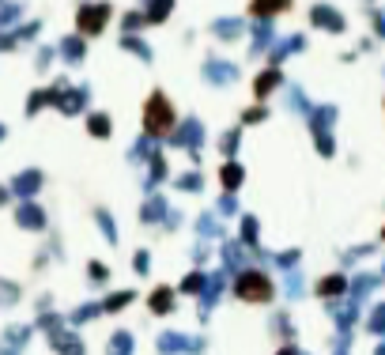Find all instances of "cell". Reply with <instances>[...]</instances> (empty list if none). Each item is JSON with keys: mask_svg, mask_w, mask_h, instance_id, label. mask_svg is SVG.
Returning <instances> with one entry per match:
<instances>
[{"mask_svg": "<svg viewBox=\"0 0 385 355\" xmlns=\"http://www.w3.org/2000/svg\"><path fill=\"white\" fill-rule=\"evenodd\" d=\"M223 186L238 189V186H242V170H238V166H223Z\"/></svg>", "mask_w": 385, "mask_h": 355, "instance_id": "cell-14", "label": "cell"}, {"mask_svg": "<svg viewBox=\"0 0 385 355\" xmlns=\"http://www.w3.org/2000/svg\"><path fill=\"white\" fill-rule=\"evenodd\" d=\"M276 87V72H269V76H261V80H257V91H261V95H264V91H272Z\"/></svg>", "mask_w": 385, "mask_h": 355, "instance_id": "cell-25", "label": "cell"}, {"mask_svg": "<svg viewBox=\"0 0 385 355\" xmlns=\"http://www.w3.org/2000/svg\"><path fill=\"white\" fill-rule=\"evenodd\" d=\"M374 355H385V344H378V351H374Z\"/></svg>", "mask_w": 385, "mask_h": 355, "instance_id": "cell-29", "label": "cell"}, {"mask_svg": "<svg viewBox=\"0 0 385 355\" xmlns=\"http://www.w3.org/2000/svg\"><path fill=\"white\" fill-rule=\"evenodd\" d=\"M132 269H136L140 276H144V272H148V269H151V254H148V249H140V254H136V257H132Z\"/></svg>", "mask_w": 385, "mask_h": 355, "instance_id": "cell-17", "label": "cell"}, {"mask_svg": "<svg viewBox=\"0 0 385 355\" xmlns=\"http://www.w3.org/2000/svg\"><path fill=\"white\" fill-rule=\"evenodd\" d=\"M234 295L242 302H269L272 299V280L257 269H246V272H238V280H234Z\"/></svg>", "mask_w": 385, "mask_h": 355, "instance_id": "cell-1", "label": "cell"}, {"mask_svg": "<svg viewBox=\"0 0 385 355\" xmlns=\"http://www.w3.org/2000/svg\"><path fill=\"white\" fill-rule=\"evenodd\" d=\"M163 212H166V204L159 201V196H151V201H148V208H144V212H140V219H148V223H155V219L163 216Z\"/></svg>", "mask_w": 385, "mask_h": 355, "instance_id": "cell-11", "label": "cell"}, {"mask_svg": "<svg viewBox=\"0 0 385 355\" xmlns=\"http://www.w3.org/2000/svg\"><path fill=\"white\" fill-rule=\"evenodd\" d=\"M201 186H204V181L196 178V174H185V178H178V189H189V193H193V189H201Z\"/></svg>", "mask_w": 385, "mask_h": 355, "instance_id": "cell-20", "label": "cell"}, {"mask_svg": "<svg viewBox=\"0 0 385 355\" xmlns=\"http://www.w3.org/2000/svg\"><path fill=\"white\" fill-rule=\"evenodd\" d=\"M95 314H99V306H79L72 314V321H87V318H95Z\"/></svg>", "mask_w": 385, "mask_h": 355, "instance_id": "cell-23", "label": "cell"}, {"mask_svg": "<svg viewBox=\"0 0 385 355\" xmlns=\"http://www.w3.org/2000/svg\"><path fill=\"white\" fill-rule=\"evenodd\" d=\"M374 287H378V276H355V284H351V302H355V306H359V302L370 295V291H374Z\"/></svg>", "mask_w": 385, "mask_h": 355, "instance_id": "cell-6", "label": "cell"}, {"mask_svg": "<svg viewBox=\"0 0 385 355\" xmlns=\"http://www.w3.org/2000/svg\"><path fill=\"white\" fill-rule=\"evenodd\" d=\"M344 291H348V280H344L340 272H333V276H325V280L317 284V295H321V299H329V302H333V299H340Z\"/></svg>", "mask_w": 385, "mask_h": 355, "instance_id": "cell-4", "label": "cell"}, {"mask_svg": "<svg viewBox=\"0 0 385 355\" xmlns=\"http://www.w3.org/2000/svg\"><path fill=\"white\" fill-rule=\"evenodd\" d=\"M57 344H61L64 355H84V344H79V340H72V336H57Z\"/></svg>", "mask_w": 385, "mask_h": 355, "instance_id": "cell-15", "label": "cell"}, {"mask_svg": "<svg viewBox=\"0 0 385 355\" xmlns=\"http://www.w3.org/2000/svg\"><path fill=\"white\" fill-rule=\"evenodd\" d=\"M204 287H208V276H204V272H189V276L181 280V291H185V295H196V291L204 295Z\"/></svg>", "mask_w": 385, "mask_h": 355, "instance_id": "cell-9", "label": "cell"}, {"mask_svg": "<svg viewBox=\"0 0 385 355\" xmlns=\"http://www.w3.org/2000/svg\"><path fill=\"white\" fill-rule=\"evenodd\" d=\"M148 310L159 314V318H163V314H170V310H174V291H170V287H155L151 299H148Z\"/></svg>", "mask_w": 385, "mask_h": 355, "instance_id": "cell-5", "label": "cell"}, {"mask_svg": "<svg viewBox=\"0 0 385 355\" xmlns=\"http://www.w3.org/2000/svg\"><path fill=\"white\" fill-rule=\"evenodd\" d=\"M280 355H302V351H299V348H284Z\"/></svg>", "mask_w": 385, "mask_h": 355, "instance_id": "cell-28", "label": "cell"}, {"mask_svg": "<svg viewBox=\"0 0 385 355\" xmlns=\"http://www.w3.org/2000/svg\"><path fill=\"white\" fill-rule=\"evenodd\" d=\"M333 318H336L340 329H351L355 318H359V306H355V302H348V306H333Z\"/></svg>", "mask_w": 385, "mask_h": 355, "instance_id": "cell-8", "label": "cell"}, {"mask_svg": "<svg viewBox=\"0 0 385 355\" xmlns=\"http://www.w3.org/2000/svg\"><path fill=\"white\" fill-rule=\"evenodd\" d=\"M99 223H102V231H106V239H117V227H114V223H110V216H106V212H99Z\"/></svg>", "mask_w": 385, "mask_h": 355, "instance_id": "cell-22", "label": "cell"}, {"mask_svg": "<svg viewBox=\"0 0 385 355\" xmlns=\"http://www.w3.org/2000/svg\"><path fill=\"white\" fill-rule=\"evenodd\" d=\"M272 261H276L280 269H295V265H299V249H287V254H276Z\"/></svg>", "mask_w": 385, "mask_h": 355, "instance_id": "cell-16", "label": "cell"}, {"mask_svg": "<svg viewBox=\"0 0 385 355\" xmlns=\"http://www.w3.org/2000/svg\"><path fill=\"white\" fill-rule=\"evenodd\" d=\"M201 340L196 336H181V333H163L159 336V355H196Z\"/></svg>", "mask_w": 385, "mask_h": 355, "instance_id": "cell-3", "label": "cell"}, {"mask_svg": "<svg viewBox=\"0 0 385 355\" xmlns=\"http://www.w3.org/2000/svg\"><path fill=\"white\" fill-rule=\"evenodd\" d=\"M91 280L102 284V280H106V269H102V265H95V269H91Z\"/></svg>", "mask_w": 385, "mask_h": 355, "instance_id": "cell-27", "label": "cell"}, {"mask_svg": "<svg viewBox=\"0 0 385 355\" xmlns=\"http://www.w3.org/2000/svg\"><path fill=\"white\" fill-rule=\"evenodd\" d=\"M110 355H132V336L125 333V329L110 336Z\"/></svg>", "mask_w": 385, "mask_h": 355, "instance_id": "cell-10", "label": "cell"}, {"mask_svg": "<svg viewBox=\"0 0 385 355\" xmlns=\"http://www.w3.org/2000/svg\"><path fill=\"white\" fill-rule=\"evenodd\" d=\"M219 212H223V216L234 212V201H231V196H223V201H219Z\"/></svg>", "mask_w": 385, "mask_h": 355, "instance_id": "cell-26", "label": "cell"}, {"mask_svg": "<svg viewBox=\"0 0 385 355\" xmlns=\"http://www.w3.org/2000/svg\"><path fill=\"white\" fill-rule=\"evenodd\" d=\"M223 261H227V269L234 272H246L242 265H246V254H242V246H238V242H227V246H223Z\"/></svg>", "mask_w": 385, "mask_h": 355, "instance_id": "cell-7", "label": "cell"}, {"mask_svg": "<svg viewBox=\"0 0 385 355\" xmlns=\"http://www.w3.org/2000/svg\"><path fill=\"white\" fill-rule=\"evenodd\" d=\"M284 4H287V0H257L254 8L257 11H276V8H284Z\"/></svg>", "mask_w": 385, "mask_h": 355, "instance_id": "cell-24", "label": "cell"}, {"mask_svg": "<svg viewBox=\"0 0 385 355\" xmlns=\"http://www.w3.org/2000/svg\"><path fill=\"white\" fill-rule=\"evenodd\" d=\"M242 242H246V246H257V219H254V216L242 219Z\"/></svg>", "mask_w": 385, "mask_h": 355, "instance_id": "cell-12", "label": "cell"}, {"mask_svg": "<svg viewBox=\"0 0 385 355\" xmlns=\"http://www.w3.org/2000/svg\"><path fill=\"white\" fill-rule=\"evenodd\" d=\"M381 239H385V231H381Z\"/></svg>", "mask_w": 385, "mask_h": 355, "instance_id": "cell-30", "label": "cell"}, {"mask_svg": "<svg viewBox=\"0 0 385 355\" xmlns=\"http://www.w3.org/2000/svg\"><path fill=\"white\" fill-rule=\"evenodd\" d=\"M201 234H204V239H216V234H219V227H216V219H211V216H201Z\"/></svg>", "mask_w": 385, "mask_h": 355, "instance_id": "cell-19", "label": "cell"}, {"mask_svg": "<svg viewBox=\"0 0 385 355\" xmlns=\"http://www.w3.org/2000/svg\"><path fill=\"white\" fill-rule=\"evenodd\" d=\"M129 302H132V291H121L117 299H106V310H125Z\"/></svg>", "mask_w": 385, "mask_h": 355, "instance_id": "cell-18", "label": "cell"}, {"mask_svg": "<svg viewBox=\"0 0 385 355\" xmlns=\"http://www.w3.org/2000/svg\"><path fill=\"white\" fill-rule=\"evenodd\" d=\"M366 329H370V333H385V306H374V310H370Z\"/></svg>", "mask_w": 385, "mask_h": 355, "instance_id": "cell-13", "label": "cell"}, {"mask_svg": "<svg viewBox=\"0 0 385 355\" xmlns=\"http://www.w3.org/2000/svg\"><path fill=\"white\" fill-rule=\"evenodd\" d=\"M144 125H148V133H155V136H163L166 129L174 125V114H170V106H166L163 95H151L148 114H144Z\"/></svg>", "mask_w": 385, "mask_h": 355, "instance_id": "cell-2", "label": "cell"}, {"mask_svg": "<svg viewBox=\"0 0 385 355\" xmlns=\"http://www.w3.org/2000/svg\"><path fill=\"white\" fill-rule=\"evenodd\" d=\"M299 291H302V276L295 272V276L287 280V299H299Z\"/></svg>", "mask_w": 385, "mask_h": 355, "instance_id": "cell-21", "label": "cell"}]
</instances>
